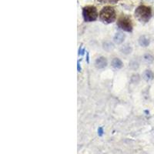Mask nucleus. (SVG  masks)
Listing matches in <instances>:
<instances>
[{"instance_id": "obj_8", "label": "nucleus", "mask_w": 154, "mask_h": 154, "mask_svg": "<svg viewBox=\"0 0 154 154\" xmlns=\"http://www.w3.org/2000/svg\"><path fill=\"white\" fill-rule=\"evenodd\" d=\"M150 38L148 37L145 36H141L139 38V44L143 47L148 46L149 45H150Z\"/></svg>"}, {"instance_id": "obj_15", "label": "nucleus", "mask_w": 154, "mask_h": 154, "mask_svg": "<svg viewBox=\"0 0 154 154\" xmlns=\"http://www.w3.org/2000/svg\"><path fill=\"white\" fill-rule=\"evenodd\" d=\"M104 45H105V46H106V43H105V44H104ZM107 47H109V48H110V49H113V45H112V44H110V46H103V48L105 49H107Z\"/></svg>"}, {"instance_id": "obj_13", "label": "nucleus", "mask_w": 154, "mask_h": 154, "mask_svg": "<svg viewBox=\"0 0 154 154\" xmlns=\"http://www.w3.org/2000/svg\"><path fill=\"white\" fill-rule=\"evenodd\" d=\"M130 67L132 68V69H136L138 68V66H139V65H138V63H136V61L133 60L131 62V63H130Z\"/></svg>"}, {"instance_id": "obj_9", "label": "nucleus", "mask_w": 154, "mask_h": 154, "mask_svg": "<svg viewBox=\"0 0 154 154\" xmlns=\"http://www.w3.org/2000/svg\"><path fill=\"white\" fill-rule=\"evenodd\" d=\"M112 66L115 69H121L122 67L123 66V63L119 58H114L112 60Z\"/></svg>"}, {"instance_id": "obj_5", "label": "nucleus", "mask_w": 154, "mask_h": 154, "mask_svg": "<svg viewBox=\"0 0 154 154\" xmlns=\"http://www.w3.org/2000/svg\"><path fill=\"white\" fill-rule=\"evenodd\" d=\"M95 66L98 69H103L107 66V60L105 57L100 56L95 61Z\"/></svg>"}, {"instance_id": "obj_3", "label": "nucleus", "mask_w": 154, "mask_h": 154, "mask_svg": "<svg viewBox=\"0 0 154 154\" xmlns=\"http://www.w3.org/2000/svg\"><path fill=\"white\" fill-rule=\"evenodd\" d=\"M83 16L86 22H93L98 18L97 9L95 6H87L83 9Z\"/></svg>"}, {"instance_id": "obj_4", "label": "nucleus", "mask_w": 154, "mask_h": 154, "mask_svg": "<svg viewBox=\"0 0 154 154\" xmlns=\"http://www.w3.org/2000/svg\"><path fill=\"white\" fill-rule=\"evenodd\" d=\"M117 26L122 30L126 32H132L133 31V22L131 19L127 16H122L117 21Z\"/></svg>"}, {"instance_id": "obj_6", "label": "nucleus", "mask_w": 154, "mask_h": 154, "mask_svg": "<svg viewBox=\"0 0 154 154\" xmlns=\"http://www.w3.org/2000/svg\"><path fill=\"white\" fill-rule=\"evenodd\" d=\"M125 37L126 36L123 33H118L115 35V36L113 38V40L116 44H121V43H123L124 39H125Z\"/></svg>"}, {"instance_id": "obj_1", "label": "nucleus", "mask_w": 154, "mask_h": 154, "mask_svg": "<svg viewBox=\"0 0 154 154\" xmlns=\"http://www.w3.org/2000/svg\"><path fill=\"white\" fill-rule=\"evenodd\" d=\"M99 19L102 22L106 23H112L116 20V11L111 6H106L99 13Z\"/></svg>"}, {"instance_id": "obj_12", "label": "nucleus", "mask_w": 154, "mask_h": 154, "mask_svg": "<svg viewBox=\"0 0 154 154\" xmlns=\"http://www.w3.org/2000/svg\"><path fill=\"white\" fill-rule=\"evenodd\" d=\"M140 77L138 74H134V75H133L132 77H131V82H132L133 83H134V84H136V83H139V82H140Z\"/></svg>"}, {"instance_id": "obj_2", "label": "nucleus", "mask_w": 154, "mask_h": 154, "mask_svg": "<svg viewBox=\"0 0 154 154\" xmlns=\"http://www.w3.org/2000/svg\"><path fill=\"white\" fill-rule=\"evenodd\" d=\"M135 16L141 22H147L152 16V9L146 6H139L135 11Z\"/></svg>"}, {"instance_id": "obj_10", "label": "nucleus", "mask_w": 154, "mask_h": 154, "mask_svg": "<svg viewBox=\"0 0 154 154\" xmlns=\"http://www.w3.org/2000/svg\"><path fill=\"white\" fill-rule=\"evenodd\" d=\"M120 50H121V52L123 53V54H126V55H127V54H130V53H132L133 49H132V47L130 46V45L126 44L122 47Z\"/></svg>"}, {"instance_id": "obj_7", "label": "nucleus", "mask_w": 154, "mask_h": 154, "mask_svg": "<svg viewBox=\"0 0 154 154\" xmlns=\"http://www.w3.org/2000/svg\"><path fill=\"white\" fill-rule=\"evenodd\" d=\"M143 79L146 81H150V80H152L154 78V74L151 70L146 69V70L144 71L143 74Z\"/></svg>"}, {"instance_id": "obj_11", "label": "nucleus", "mask_w": 154, "mask_h": 154, "mask_svg": "<svg viewBox=\"0 0 154 154\" xmlns=\"http://www.w3.org/2000/svg\"><path fill=\"white\" fill-rule=\"evenodd\" d=\"M143 59L144 60L146 61V63H153L154 61V56L152 55V54H150V53H146L145 55L143 56Z\"/></svg>"}, {"instance_id": "obj_14", "label": "nucleus", "mask_w": 154, "mask_h": 154, "mask_svg": "<svg viewBox=\"0 0 154 154\" xmlns=\"http://www.w3.org/2000/svg\"><path fill=\"white\" fill-rule=\"evenodd\" d=\"M98 133H99V136H102V135H103V128H99V130H98Z\"/></svg>"}]
</instances>
